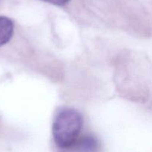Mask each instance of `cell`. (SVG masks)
<instances>
[{
	"mask_svg": "<svg viewBox=\"0 0 152 152\" xmlns=\"http://www.w3.org/2000/svg\"><path fill=\"white\" fill-rule=\"evenodd\" d=\"M83 126V118L78 111L64 109L57 115L52 126L55 143L61 148H69L78 141Z\"/></svg>",
	"mask_w": 152,
	"mask_h": 152,
	"instance_id": "obj_1",
	"label": "cell"
},
{
	"mask_svg": "<svg viewBox=\"0 0 152 152\" xmlns=\"http://www.w3.org/2000/svg\"><path fill=\"white\" fill-rule=\"evenodd\" d=\"M14 23L11 19L0 16V47L10 41L14 34Z\"/></svg>",
	"mask_w": 152,
	"mask_h": 152,
	"instance_id": "obj_2",
	"label": "cell"
},
{
	"mask_svg": "<svg viewBox=\"0 0 152 152\" xmlns=\"http://www.w3.org/2000/svg\"><path fill=\"white\" fill-rule=\"evenodd\" d=\"M78 148L81 152H96L98 148V141L95 137L87 136L78 142Z\"/></svg>",
	"mask_w": 152,
	"mask_h": 152,
	"instance_id": "obj_3",
	"label": "cell"
},
{
	"mask_svg": "<svg viewBox=\"0 0 152 152\" xmlns=\"http://www.w3.org/2000/svg\"><path fill=\"white\" fill-rule=\"evenodd\" d=\"M45 2H48V3L52 4L55 5H58V6H62V5H66L68 3L70 0H41Z\"/></svg>",
	"mask_w": 152,
	"mask_h": 152,
	"instance_id": "obj_4",
	"label": "cell"
}]
</instances>
